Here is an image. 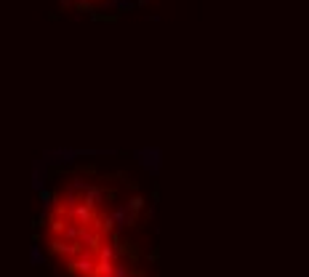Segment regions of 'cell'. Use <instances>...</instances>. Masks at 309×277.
I'll return each instance as SVG.
<instances>
[{"label":"cell","mask_w":309,"mask_h":277,"mask_svg":"<svg viewBox=\"0 0 309 277\" xmlns=\"http://www.w3.org/2000/svg\"><path fill=\"white\" fill-rule=\"evenodd\" d=\"M43 200V245L67 277H149L134 240L147 205L126 176L70 171Z\"/></svg>","instance_id":"6da1fadb"},{"label":"cell","mask_w":309,"mask_h":277,"mask_svg":"<svg viewBox=\"0 0 309 277\" xmlns=\"http://www.w3.org/2000/svg\"><path fill=\"white\" fill-rule=\"evenodd\" d=\"M67 6H72L75 11L83 14H96V16H107L109 11H126L136 3V0H64Z\"/></svg>","instance_id":"7a4b0ae2"}]
</instances>
